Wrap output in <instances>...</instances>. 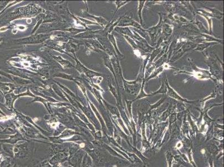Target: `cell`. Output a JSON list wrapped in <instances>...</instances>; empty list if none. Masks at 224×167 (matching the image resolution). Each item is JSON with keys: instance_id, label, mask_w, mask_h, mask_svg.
Wrapping results in <instances>:
<instances>
[{"instance_id": "cell-3", "label": "cell", "mask_w": 224, "mask_h": 167, "mask_svg": "<svg viewBox=\"0 0 224 167\" xmlns=\"http://www.w3.org/2000/svg\"><path fill=\"white\" fill-rule=\"evenodd\" d=\"M19 29L20 30H24L25 29V27H24V26H19Z\"/></svg>"}, {"instance_id": "cell-1", "label": "cell", "mask_w": 224, "mask_h": 167, "mask_svg": "<svg viewBox=\"0 0 224 167\" xmlns=\"http://www.w3.org/2000/svg\"><path fill=\"white\" fill-rule=\"evenodd\" d=\"M166 85H167V87H168V92H167V94L168 95H170V96H171V97H173V98H174V99H178V100H182V101H184V99H182V98H181L180 96H179V95L178 94H177V92H176L174 91V90L173 89H172V88H171L170 86H169V85L168 84V83H166Z\"/></svg>"}, {"instance_id": "cell-6", "label": "cell", "mask_w": 224, "mask_h": 167, "mask_svg": "<svg viewBox=\"0 0 224 167\" xmlns=\"http://www.w3.org/2000/svg\"><path fill=\"white\" fill-rule=\"evenodd\" d=\"M24 65H25V66H27V67H29V64H27V63H24Z\"/></svg>"}, {"instance_id": "cell-5", "label": "cell", "mask_w": 224, "mask_h": 167, "mask_svg": "<svg viewBox=\"0 0 224 167\" xmlns=\"http://www.w3.org/2000/svg\"><path fill=\"white\" fill-rule=\"evenodd\" d=\"M13 33H17L16 30H13Z\"/></svg>"}, {"instance_id": "cell-2", "label": "cell", "mask_w": 224, "mask_h": 167, "mask_svg": "<svg viewBox=\"0 0 224 167\" xmlns=\"http://www.w3.org/2000/svg\"><path fill=\"white\" fill-rule=\"evenodd\" d=\"M7 30V28L6 27H2L1 29H0V32H2V31H6Z\"/></svg>"}, {"instance_id": "cell-4", "label": "cell", "mask_w": 224, "mask_h": 167, "mask_svg": "<svg viewBox=\"0 0 224 167\" xmlns=\"http://www.w3.org/2000/svg\"><path fill=\"white\" fill-rule=\"evenodd\" d=\"M27 22L28 24H30V23L31 22V20L30 19H28V20H27Z\"/></svg>"}]
</instances>
